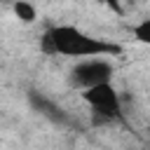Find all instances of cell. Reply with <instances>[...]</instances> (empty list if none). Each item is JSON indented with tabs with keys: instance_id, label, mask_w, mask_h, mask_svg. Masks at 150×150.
Here are the masks:
<instances>
[{
	"instance_id": "cell-3",
	"label": "cell",
	"mask_w": 150,
	"mask_h": 150,
	"mask_svg": "<svg viewBox=\"0 0 150 150\" xmlns=\"http://www.w3.org/2000/svg\"><path fill=\"white\" fill-rule=\"evenodd\" d=\"M82 98L89 103V108L94 110V115L98 120H115L122 112V101H120V94L112 87V82H105V84L82 91Z\"/></svg>"
},
{
	"instance_id": "cell-4",
	"label": "cell",
	"mask_w": 150,
	"mask_h": 150,
	"mask_svg": "<svg viewBox=\"0 0 150 150\" xmlns=\"http://www.w3.org/2000/svg\"><path fill=\"white\" fill-rule=\"evenodd\" d=\"M12 12H14L16 19L23 21V23H33V21L38 19V9H35V5H30V2H26V0L14 2V5H12Z\"/></svg>"
},
{
	"instance_id": "cell-2",
	"label": "cell",
	"mask_w": 150,
	"mask_h": 150,
	"mask_svg": "<svg viewBox=\"0 0 150 150\" xmlns=\"http://www.w3.org/2000/svg\"><path fill=\"white\" fill-rule=\"evenodd\" d=\"M68 77H70L73 87L87 91L91 87H98V84H105L112 80V63L105 59H84L73 66Z\"/></svg>"
},
{
	"instance_id": "cell-5",
	"label": "cell",
	"mask_w": 150,
	"mask_h": 150,
	"mask_svg": "<svg viewBox=\"0 0 150 150\" xmlns=\"http://www.w3.org/2000/svg\"><path fill=\"white\" fill-rule=\"evenodd\" d=\"M131 33H134V38H136L138 42L150 45V16H148V19H141V21L131 28Z\"/></svg>"
},
{
	"instance_id": "cell-1",
	"label": "cell",
	"mask_w": 150,
	"mask_h": 150,
	"mask_svg": "<svg viewBox=\"0 0 150 150\" xmlns=\"http://www.w3.org/2000/svg\"><path fill=\"white\" fill-rule=\"evenodd\" d=\"M40 47L45 54H63V56H77V59H103V56H117L122 54V47L117 42H108L101 38H94L77 26L59 23L49 26L42 33Z\"/></svg>"
}]
</instances>
